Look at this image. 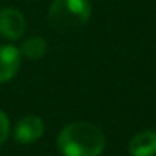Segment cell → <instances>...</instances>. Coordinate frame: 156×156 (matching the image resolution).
I'll return each mask as SVG.
<instances>
[{
    "mask_svg": "<svg viewBox=\"0 0 156 156\" xmlns=\"http://www.w3.org/2000/svg\"><path fill=\"white\" fill-rule=\"evenodd\" d=\"M57 147L64 156H100L106 147V138L97 126L78 121L60 132Z\"/></svg>",
    "mask_w": 156,
    "mask_h": 156,
    "instance_id": "1",
    "label": "cell"
},
{
    "mask_svg": "<svg viewBox=\"0 0 156 156\" xmlns=\"http://www.w3.org/2000/svg\"><path fill=\"white\" fill-rule=\"evenodd\" d=\"M90 17L87 0H54L49 8V23L58 32H73L81 29Z\"/></svg>",
    "mask_w": 156,
    "mask_h": 156,
    "instance_id": "2",
    "label": "cell"
},
{
    "mask_svg": "<svg viewBox=\"0 0 156 156\" xmlns=\"http://www.w3.org/2000/svg\"><path fill=\"white\" fill-rule=\"evenodd\" d=\"M26 29V22L23 14L16 8L0 9V34L5 38L17 40L23 35Z\"/></svg>",
    "mask_w": 156,
    "mask_h": 156,
    "instance_id": "3",
    "label": "cell"
},
{
    "mask_svg": "<svg viewBox=\"0 0 156 156\" xmlns=\"http://www.w3.org/2000/svg\"><path fill=\"white\" fill-rule=\"evenodd\" d=\"M44 132V124L38 116L29 115L22 118L14 130V138L20 144H31L35 142Z\"/></svg>",
    "mask_w": 156,
    "mask_h": 156,
    "instance_id": "4",
    "label": "cell"
},
{
    "mask_svg": "<svg viewBox=\"0 0 156 156\" xmlns=\"http://www.w3.org/2000/svg\"><path fill=\"white\" fill-rule=\"evenodd\" d=\"M20 69V51L11 44H0V83L9 81Z\"/></svg>",
    "mask_w": 156,
    "mask_h": 156,
    "instance_id": "5",
    "label": "cell"
},
{
    "mask_svg": "<svg viewBox=\"0 0 156 156\" xmlns=\"http://www.w3.org/2000/svg\"><path fill=\"white\" fill-rule=\"evenodd\" d=\"M129 151L132 156H156V132L144 130L136 133L129 144Z\"/></svg>",
    "mask_w": 156,
    "mask_h": 156,
    "instance_id": "6",
    "label": "cell"
},
{
    "mask_svg": "<svg viewBox=\"0 0 156 156\" xmlns=\"http://www.w3.org/2000/svg\"><path fill=\"white\" fill-rule=\"evenodd\" d=\"M20 52L29 60H38L46 54V41L38 35L29 37L23 41Z\"/></svg>",
    "mask_w": 156,
    "mask_h": 156,
    "instance_id": "7",
    "label": "cell"
},
{
    "mask_svg": "<svg viewBox=\"0 0 156 156\" xmlns=\"http://www.w3.org/2000/svg\"><path fill=\"white\" fill-rule=\"evenodd\" d=\"M9 135V121L8 116L0 110V145H2Z\"/></svg>",
    "mask_w": 156,
    "mask_h": 156,
    "instance_id": "8",
    "label": "cell"
}]
</instances>
